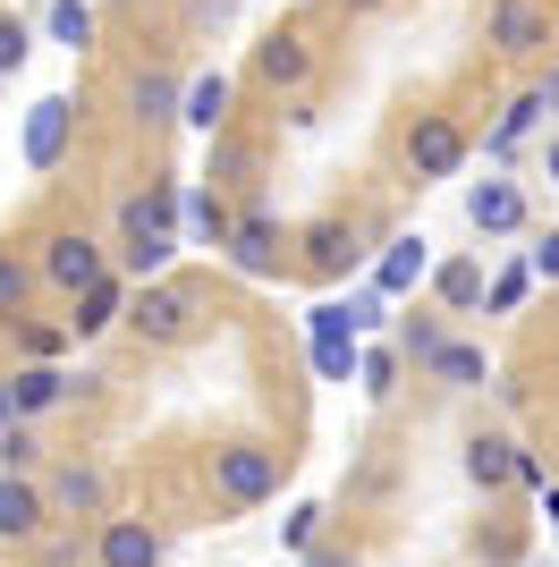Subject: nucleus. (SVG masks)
Here are the masks:
<instances>
[{
  "mask_svg": "<svg viewBox=\"0 0 559 567\" xmlns=\"http://www.w3.org/2000/svg\"><path fill=\"white\" fill-rule=\"evenodd\" d=\"M517 474H526V450H517L509 432H475V441H466V483H475V492H500Z\"/></svg>",
  "mask_w": 559,
  "mask_h": 567,
  "instance_id": "10",
  "label": "nucleus"
},
{
  "mask_svg": "<svg viewBox=\"0 0 559 567\" xmlns=\"http://www.w3.org/2000/svg\"><path fill=\"white\" fill-rule=\"evenodd\" d=\"M526 288H535V262H500L484 306H491V313H517V306H526Z\"/></svg>",
  "mask_w": 559,
  "mask_h": 567,
  "instance_id": "26",
  "label": "nucleus"
},
{
  "mask_svg": "<svg viewBox=\"0 0 559 567\" xmlns=\"http://www.w3.org/2000/svg\"><path fill=\"white\" fill-rule=\"evenodd\" d=\"M43 280H51V288H69V297H85V288L102 280V246H93L85 229H60V237L43 246Z\"/></svg>",
  "mask_w": 559,
  "mask_h": 567,
  "instance_id": "5",
  "label": "nucleus"
},
{
  "mask_svg": "<svg viewBox=\"0 0 559 567\" xmlns=\"http://www.w3.org/2000/svg\"><path fill=\"white\" fill-rule=\"evenodd\" d=\"M280 534H288V550H314V534H323V508H314V499H305L297 517L280 525Z\"/></svg>",
  "mask_w": 559,
  "mask_h": 567,
  "instance_id": "32",
  "label": "nucleus"
},
{
  "mask_svg": "<svg viewBox=\"0 0 559 567\" xmlns=\"http://www.w3.org/2000/svg\"><path fill=\"white\" fill-rule=\"evenodd\" d=\"M9 399H18V424H26V415H43V406L69 399V373H60V364H18V373H9Z\"/></svg>",
  "mask_w": 559,
  "mask_h": 567,
  "instance_id": "16",
  "label": "nucleus"
},
{
  "mask_svg": "<svg viewBox=\"0 0 559 567\" xmlns=\"http://www.w3.org/2000/svg\"><path fill=\"white\" fill-rule=\"evenodd\" d=\"M26 466H34V432L9 424V432H0V474H26Z\"/></svg>",
  "mask_w": 559,
  "mask_h": 567,
  "instance_id": "30",
  "label": "nucleus"
},
{
  "mask_svg": "<svg viewBox=\"0 0 559 567\" xmlns=\"http://www.w3.org/2000/svg\"><path fill=\"white\" fill-rule=\"evenodd\" d=\"M305 567H356L348 550H305Z\"/></svg>",
  "mask_w": 559,
  "mask_h": 567,
  "instance_id": "37",
  "label": "nucleus"
},
{
  "mask_svg": "<svg viewBox=\"0 0 559 567\" xmlns=\"http://www.w3.org/2000/svg\"><path fill=\"white\" fill-rule=\"evenodd\" d=\"M458 162H466V127L441 118V111H424L416 127H407V169H416V178H449Z\"/></svg>",
  "mask_w": 559,
  "mask_h": 567,
  "instance_id": "3",
  "label": "nucleus"
},
{
  "mask_svg": "<svg viewBox=\"0 0 559 567\" xmlns=\"http://www.w3.org/2000/svg\"><path fill=\"white\" fill-rule=\"evenodd\" d=\"M466 220L484 237H517L526 229V187L517 178H484V187H466Z\"/></svg>",
  "mask_w": 559,
  "mask_h": 567,
  "instance_id": "7",
  "label": "nucleus"
},
{
  "mask_svg": "<svg viewBox=\"0 0 559 567\" xmlns=\"http://www.w3.org/2000/svg\"><path fill=\"white\" fill-rule=\"evenodd\" d=\"M186 213H195V237H204V246H230L237 213L221 204V187H195V195H186Z\"/></svg>",
  "mask_w": 559,
  "mask_h": 567,
  "instance_id": "22",
  "label": "nucleus"
},
{
  "mask_svg": "<svg viewBox=\"0 0 559 567\" xmlns=\"http://www.w3.org/2000/svg\"><path fill=\"white\" fill-rule=\"evenodd\" d=\"M43 525V499L26 492V474H0V543H34Z\"/></svg>",
  "mask_w": 559,
  "mask_h": 567,
  "instance_id": "18",
  "label": "nucleus"
},
{
  "mask_svg": "<svg viewBox=\"0 0 559 567\" xmlns=\"http://www.w3.org/2000/svg\"><path fill=\"white\" fill-rule=\"evenodd\" d=\"M356 9H373V0H356Z\"/></svg>",
  "mask_w": 559,
  "mask_h": 567,
  "instance_id": "42",
  "label": "nucleus"
},
{
  "mask_svg": "<svg viewBox=\"0 0 559 567\" xmlns=\"http://www.w3.org/2000/svg\"><path fill=\"white\" fill-rule=\"evenodd\" d=\"M136 331L144 339H186V331H195V288H179V280L144 288V297H136Z\"/></svg>",
  "mask_w": 559,
  "mask_h": 567,
  "instance_id": "9",
  "label": "nucleus"
},
{
  "mask_svg": "<svg viewBox=\"0 0 559 567\" xmlns=\"http://www.w3.org/2000/svg\"><path fill=\"white\" fill-rule=\"evenodd\" d=\"M179 102H186V94L170 85L162 69H144V76H136V118H144V127H170V118H179Z\"/></svg>",
  "mask_w": 559,
  "mask_h": 567,
  "instance_id": "21",
  "label": "nucleus"
},
{
  "mask_svg": "<svg viewBox=\"0 0 559 567\" xmlns=\"http://www.w3.org/2000/svg\"><path fill=\"white\" fill-rule=\"evenodd\" d=\"M43 25H51V43H69V51H85V43H93V9H85V0H51Z\"/></svg>",
  "mask_w": 559,
  "mask_h": 567,
  "instance_id": "24",
  "label": "nucleus"
},
{
  "mask_svg": "<svg viewBox=\"0 0 559 567\" xmlns=\"http://www.w3.org/2000/svg\"><path fill=\"white\" fill-rule=\"evenodd\" d=\"M542 94H551V111H559V76H551V85H542Z\"/></svg>",
  "mask_w": 559,
  "mask_h": 567,
  "instance_id": "41",
  "label": "nucleus"
},
{
  "mask_svg": "<svg viewBox=\"0 0 559 567\" xmlns=\"http://www.w3.org/2000/svg\"><path fill=\"white\" fill-rule=\"evenodd\" d=\"M221 255H230L246 280H272V271H280V229H272L263 213H237V229H230V246H221Z\"/></svg>",
  "mask_w": 559,
  "mask_h": 567,
  "instance_id": "13",
  "label": "nucleus"
},
{
  "mask_svg": "<svg viewBox=\"0 0 559 567\" xmlns=\"http://www.w3.org/2000/svg\"><path fill=\"white\" fill-rule=\"evenodd\" d=\"M484 43H491V51H509V60H526V51H542V43H551V18H542L535 0H491Z\"/></svg>",
  "mask_w": 559,
  "mask_h": 567,
  "instance_id": "4",
  "label": "nucleus"
},
{
  "mask_svg": "<svg viewBox=\"0 0 559 567\" xmlns=\"http://www.w3.org/2000/svg\"><path fill=\"white\" fill-rule=\"evenodd\" d=\"M69 127H77V102H69V94H43L34 111H26V162H34V169H60Z\"/></svg>",
  "mask_w": 559,
  "mask_h": 567,
  "instance_id": "6",
  "label": "nucleus"
},
{
  "mask_svg": "<svg viewBox=\"0 0 559 567\" xmlns=\"http://www.w3.org/2000/svg\"><path fill=\"white\" fill-rule=\"evenodd\" d=\"M305 262H314V271H348V262H356L348 220H314V229H305Z\"/></svg>",
  "mask_w": 559,
  "mask_h": 567,
  "instance_id": "20",
  "label": "nucleus"
},
{
  "mask_svg": "<svg viewBox=\"0 0 559 567\" xmlns=\"http://www.w3.org/2000/svg\"><path fill=\"white\" fill-rule=\"evenodd\" d=\"M179 118L195 127V136H230V76H221V69L195 76V85H186V102H179Z\"/></svg>",
  "mask_w": 559,
  "mask_h": 567,
  "instance_id": "14",
  "label": "nucleus"
},
{
  "mask_svg": "<svg viewBox=\"0 0 559 567\" xmlns=\"http://www.w3.org/2000/svg\"><path fill=\"white\" fill-rule=\"evenodd\" d=\"M170 220H179V187H170V178L119 204V271H128V280H153V271H162V262L179 255Z\"/></svg>",
  "mask_w": 559,
  "mask_h": 567,
  "instance_id": "1",
  "label": "nucleus"
},
{
  "mask_svg": "<svg viewBox=\"0 0 559 567\" xmlns=\"http://www.w3.org/2000/svg\"><path fill=\"white\" fill-rule=\"evenodd\" d=\"M542 169H551V187H559V136H551V153H542Z\"/></svg>",
  "mask_w": 559,
  "mask_h": 567,
  "instance_id": "40",
  "label": "nucleus"
},
{
  "mask_svg": "<svg viewBox=\"0 0 559 567\" xmlns=\"http://www.w3.org/2000/svg\"><path fill=\"white\" fill-rule=\"evenodd\" d=\"M433 280V246H424L416 229H398L390 246H382V262H373V288L382 297H407V288H424Z\"/></svg>",
  "mask_w": 559,
  "mask_h": 567,
  "instance_id": "8",
  "label": "nucleus"
},
{
  "mask_svg": "<svg viewBox=\"0 0 559 567\" xmlns=\"http://www.w3.org/2000/svg\"><path fill=\"white\" fill-rule=\"evenodd\" d=\"M119 306H128V280H119V271H102V280H93L85 297H77V313H69V331H77V339H93V331H111V322H119Z\"/></svg>",
  "mask_w": 559,
  "mask_h": 567,
  "instance_id": "17",
  "label": "nucleus"
},
{
  "mask_svg": "<svg viewBox=\"0 0 559 567\" xmlns=\"http://www.w3.org/2000/svg\"><path fill=\"white\" fill-rule=\"evenodd\" d=\"M542 517H551V534H559V483H542Z\"/></svg>",
  "mask_w": 559,
  "mask_h": 567,
  "instance_id": "38",
  "label": "nucleus"
},
{
  "mask_svg": "<svg viewBox=\"0 0 559 567\" xmlns=\"http://www.w3.org/2000/svg\"><path fill=\"white\" fill-rule=\"evenodd\" d=\"M237 169H246V144H237V136H212V187H230Z\"/></svg>",
  "mask_w": 559,
  "mask_h": 567,
  "instance_id": "31",
  "label": "nucleus"
},
{
  "mask_svg": "<svg viewBox=\"0 0 559 567\" xmlns=\"http://www.w3.org/2000/svg\"><path fill=\"white\" fill-rule=\"evenodd\" d=\"M542 111H551V94H542V85H535V94H517V102H509V111H500V127H491V136H484V144H491V153H509V144H517V136H526V127H535V118H542Z\"/></svg>",
  "mask_w": 559,
  "mask_h": 567,
  "instance_id": "23",
  "label": "nucleus"
},
{
  "mask_svg": "<svg viewBox=\"0 0 559 567\" xmlns=\"http://www.w3.org/2000/svg\"><path fill=\"white\" fill-rule=\"evenodd\" d=\"M398 348H407V355H416V364H424V373H433V355H441L449 339H441V322H424V313H416V322L398 331Z\"/></svg>",
  "mask_w": 559,
  "mask_h": 567,
  "instance_id": "29",
  "label": "nucleus"
},
{
  "mask_svg": "<svg viewBox=\"0 0 559 567\" xmlns=\"http://www.w3.org/2000/svg\"><path fill=\"white\" fill-rule=\"evenodd\" d=\"M433 297H441L449 313L484 306V297H491V288H484V255H449V262H433Z\"/></svg>",
  "mask_w": 559,
  "mask_h": 567,
  "instance_id": "15",
  "label": "nucleus"
},
{
  "mask_svg": "<svg viewBox=\"0 0 559 567\" xmlns=\"http://www.w3.org/2000/svg\"><path fill=\"white\" fill-rule=\"evenodd\" d=\"M314 373L323 381H356L365 373V348H356V339H314Z\"/></svg>",
  "mask_w": 559,
  "mask_h": 567,
  "instance_id": "25",
  "label": "nucleus"
},
{
  "mask_svg": "<svg viewBox=\"0 0 559 567\" xmlns=\"http://www.w3.org/2000/svg\"><path fill=\"white\" fill-rule=\"evenodd\" d=\"M93 559L102 567H162V534H153L144 517H111L102 543H93Z\"/></svg>",
  "mask_w": 559,
  "mask_h": 567,
  "instance_id": "12",
  "label": "nucleus"
},
{
  "mask_svg": "<svg viewBox=\"0 0 559 567\" xmlns=\"http://www.w3.org/2000/svg\"><path fill=\"white\" fill-rule=\"evenodd\" d=\"M212 492L230 499V508H263L280 492V457L263 441H230V450H212Z\"/></svg>",
  "mask_w": 559,
  "mask_h": 567,
  "instance_id": "2",
  "label": "nucleus"
},
{
  "mask_svg": "<svg viewBox=\"0 0 559 567\" xmlns=\"http://www.w3.org/2000/svg\"><path fill=\"white\" fill-rule=\"evenodd\" d=\"M18 297H26V262H9V255H0V306L18 313Z\"/></svg>",
  "mask_w": 559,
  "mask_h": 567,
  "instance_id": "36",
  "label": "nucleus"
},
{
  "mask_svg": "<svg viewBox=\"0 0 559 567\" xmlns=\"http://www.w3.org/2000/svg\"><path fill=\"white\" fill-rule=\"evenodd\" d=\"M390 373H398V355H390V348H365V373H356V381H365L373 399H382V390H390Z\"/></svg>",
  "mask_w": 559,
  "mask_h": 567,
  "instance_id": "33",
  "label": "nucleus"
},
{
  "mask_svg": "<svg viewBox=\"0 0 559 567\" xmlns=\"http://www.w3.org/2000/svg\"><path fill=\"white\" fill-rule=\"evenodd\" d=\"M60 508H69V517L77 508H102V466H69L60 474Z\"/></svg>",
  "mask_w": 559,
  "mask_h": 567,
  "instance_id": "27",
  "label": "nucleus"
},
{
  "mask_svg": "<svg viewBox=\"0 0 559 567\" xmlns=\"http://www.w3.org/2000/svg\"><path fill=\"white\" fill-rule=\"evenodd\" d=\"M382 306H390V297H382V288H356V297H348V313H356V331H373V322H382Z\"/></svg>",
  "mask_w": 559,
  "mask_h": 567,
  "instance_id": "35",
  "label": "nucleus"
},
{
  "mask_svg": "<svg viewBox=\"0 0 559 567\" xmlns=\"http://www.w3.org/2000/svg\"><path fill=\"white\" fill-rule=\"evenodd\" d=\"M26 51H34L26 18H9V9H0V76H18V69H26Z\"/></svg>",
  "mask_w": 559,
  "mask_h": 567,
  "instance_id": "28",
  "label": "nucleus"
},
{
  "mask_svg": "<svg viewBox=\"0 0 559 567\" xmlns=\"http://www.w3.org/2000/svg\"><path fill=\"white\" fill-rule=\"evenodd\" d=\"M526 262H535V280H559V229H542L535 246H526Z\"/></svg>",
  "mask_w": 559,
  "mask_h": 567,
  "instance_id": "34",
  "label": "nucleus"
},
{
  "mask_svg": "<svg viewBox=\"0 0 559 567\" xmlns=\"http://www.w3.org/2000/svg\"><path fill=\"white\" fill-rule=\"evenodd\" d=\"M18 424V399H9V381H0V432Z\"/></svg>",
  "mask_w": 559,
  "mask_h": 567,
  "instance_id": "39",
  "label": "nucleus"
},
{
  "mask_svg": "<svg viewBox=\"0 0 559 567\" xmlns=\"http://www.w3.org/2000/svg\"><path fill=\"white\" fill-rule=\"evenodd\" d=\"M255 69H263V85L297 94L305 76H314V51H305V34H297V25H280V34H263V43H255Z\"/></svg>",
  "mask_w": 559,
  "mask_h": 567,
  "instance_id": "11",
  "label": "nucleus"
},
{
  "mask_svg": "<svg viewBox=\"0 0 559 567\" xmlns=\"http://www.w3.org/2000/svg\"><path fill=\"white\" fill-rule=\"evenodd\" d=\"M433 381H449V390H484L491 364H484V348H475V339H449V348L433 355Z\"/></svg>",
  "mask_w": 559,
  "mask_h": 567,
  "instance_id": "19",
  "label": "nucleus"
}]
</instances>
